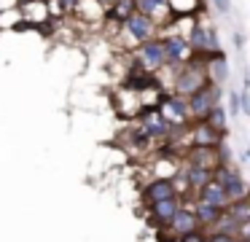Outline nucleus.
Here are the masks:
<instances>
[{
    "mask_svg": "<svg viewBox=\"0 0 250 242\" xmlns=\"http://www.w3.org/2000/svg\"><path fill=\"white\" fill-rule=\"evenodd\" d=\"M205 84H210V78H207V70H205V62H199V59H186L183 65H180L178 75H175V94H194L196 89H202Z\"/></svg>",
    "mask_w": 250,
    "mask_h": 242,
    "instance_id": "obj_1",
    "label": "nucleus"
},
{
    "mask_svg": "<svg viewBox=\"0 0 250 242\" xmlns=\"http://www.w3.org/2000/svg\"><path fill=\"white\" fill-rule=\"evenodd\" d=\"M212 180L229 194V199H242L248 197V183L239 175V170H234L229 161H221V164L212 167Z\"/></svg>",
    "mask_w": 250,
    "mask_h": 242,
    "instance_id": "obj_2",
    "label": "nucleus"
},
{
    "mask_svg": "<svg viewBox=\"0 0 250 242\" xmlns=\"http://www.w3.org/2000/svg\"><path fill=\"white\" fill-rule=\"evenodd\" d=\"M188 100V116L191 118H205V113L212 105L221 102V84H205L202 89H196L194 94L186 97Z\"/></svg>",
    "mask_w": 250,
    "mask_h": 242,
    "instance_id": "obj_3",
    "label": "nucleus"
},
{
    "mask_svg": "<svg viewBox=\"0 0 250 242\" xmlns=\"http://www.w3.org/2000/svg\"><path fill=\"white\" fill-rule=\"evenodd\" d=\"M121 24H124V30H126V32H129L132 41L143 43V41H148V38L156 35L159 22H156V19H151V16H146V14H140V11H132V14L126 16V19L121 22Z\"/></svg>",
    "mask_w": 250,
    "mask_h": 242,
    "instance_id": "obj_4",
    "label": "nucleus"
},
{
    "mask_svg": "<svg viewBox=\"0 0 250 242\" xmlns=\"http://www.w3.org/2000/svg\"><path fill=\"white\" fill-rule=\"evenodd\" d=\"M162 48H164V65H180L191 57V48H188V38L186 35H162Z\"/></svg>",
    "mask_w": 250,
    "mask_h": 242,
    "instance_id": "obj_5",
    "label": "nucleus"
},
{
    "mask_svg": "<svg viewBox=\"0 0 250 242\" xmlns=\"http://www.w3.org/2000/svg\"><path fill=\"white\" fill-rule=\"evenodd\" d=\"M140 129L148 134V140H167L169 129H172V121H169L167 113L159 110H146L143 113V124Z\"/></svg>",
    "mask_w": 250,
    "mask_h": 242,
    "instance_id": "obj_6",
    "label": "nucleus"
},
{
    "mask_svg": "<svg viewBox=\"0 0 250 242\" xmlns=\"http://www.w3.org/2000/svg\"><path fill=\"white\" fill-rule=\"evenodd\" d=\"M137 62L143 65V70H159L164 65V48L159 38H148L137 48Z\"/></svg>",
    "mask_w": 250,
    "mask_h": 242,
    "instance_id": "obj_7",
    "label": "nucleus"
},
{
    "mask_svg": "<svg viewBox=\"0 0 250 242\" xmlns=\"http://www.w3.org/2000/svg\"><path fill=\"white\" fill-rule=\"evenodd\" d=\"M191 143L215 148V145H223V132L212 129L205 118H194V124H191Z\"/></svg>",
    "mask_w": 250,
    "mask_h": 242,
    "instance_id": "obj_8",
    "label": "nucleus"
},
{
    "mask_svg": "<svg viewBox=\"0 0 250 242\" xmlns=\"http://www.w3.org/2000/svg\"><path fill=\"white\" fill-rule=\"evenodd\" d=\"M186 159H188V164L212 170L215 164H221V151H218V145L215 148H210V145H191V151H188Z\"/></svg>",
    "mask_w": 250,
    "mask_h": 242,
    "instance_id": "obj_9",
    "label": "nucleus"
},
{
    "mask_svg": "<svg viewBox=\"0 0 250 242\" xmlns=\"http://www.w3.org/2000/svg\"><path fill=\"white\" fill-rule=\"evenodd\" d=\"M148 204H151V218H153V223L167 226L169 220H172V215L178 213L180 199H178V197H167V199H159V202H148Z\"/></svg>",
    "mask_w": 250,
    "mask_h": 242,
    "instance_id": "obj_10",
    "label": "nucleus"
},
{
    "mask_svg": "<svg viewBox=\"0 0 250 242\" xmlns=\"http://www.w3.org/2000/svg\"><path fill=\"white\" fill-rule=\"evenodd\" d=\"M167 229L172 231L175 237L186 234V231L199 229V223H196V218H194V210H191V207H186V204H180V207H178V213L172 215V220L167 223Z\"/></svg>",
    "mask_w": 250,
    "mask_h": 242,
    "instance_id": "obj_11",
    "label": "nucleus"
},
{
    "mask_svg": "<svg viewBox=\"0 0 250 242\" xmlns=\"http://www.w3.org/2000/svg\"><path fill=\"white\" fill-rule=\"evenodd\" d=\"M143 197H146V202H159V199H167V197H178V188H175L172 177H156L153 183L146 186Z\"/></svg>",
    "mask_w": 250,
    "mask_h": 242,
    "instance_id": "obj_12",
    "label": "nucleus"
},
{
    "mask_svg": "<svg viewBox=\"0 0 250 242\" xmlns=\"http://www.w3.org/2000/svg\"><path fill=\"white\" fill-rule=\"evenodd\" d=\"M162 108L167 113H172L175 121H186L191 124V116H188V100L183 94H164L162 97Z\"/></svg>",
    "mask_w": 250,
    "mask_h": 242,
    "instance_id": "obj_13",
    "label": "nucleus"
},
{
    "mask_svg": "<svg viewBox=\"0 0 250 242\" xmlns=\"http://www.w3.org/2000/svg\"><path fill=\"white\" fill-rule=\"evenodd\" d=\"M191 210H194V218H196V223H199V229H210L218 220V215L223 213L221 207H215V204H210V202H202V199H196V202L191 204Z\"/></svg>",
    "mask_w": 250,
    "mask_h": 242,
    "instance_id": "obj_14",
    "label": "nucleus"
},
{
    "mask_svg": "<svg viewBox=\"0 0 250 242\" xmlns=\"http://www.w3.org/2000/svg\"><path fill=\"white\" fill-rule=\"evenodd\" d=\"M196 199H202V202H210V204H215V207H226L229 202H231V199H229V194L223 191L221 186H218L215 180H207L205 186L199 188V191H196Z\"/></svg>",
    "mask_w": 250,
    "mask_h": 242,
    "instance_id": "obj_15",
    "label": "nucleus"
},
{
    "mask_svg": "<svg viewBox=\"0 0 250 242\" xmlns=\"http://www.w3.org/2000/svg\"><path fill=\"white\" fill-rule=\"evenodd\" d=\"M183 180L188 188H194V191H199L202 186H205L207 180H212V170H205V167H196V164H188L183 170Z\"/></svg>",
    "mask_w": 250,
    "mask_h": 242,
    "instance_id": "obj_16",
    "label": "nucleus"
},
{
    "mask_svg": "<svg viewBox=\"0 0 250 242\" xmlns=\"http://www.w3.org/2000/svg\"><path fill=\"white\" fill-rule=\"evenodd\" d=\"M226 210L229 215H231L237 223H250V199L248 197H242V199H231V202L226 204Z\"/></svg>",
    "mask_w": 250,
    "mask_h": 242,
    "instance_id": "obj_17",
    "label": "nucleus"
},
{
    "mask_svg": "<svg viewBox=\"0 0 250 242\" xmlns=\"http://www.w3.org/2000/svg\"><path fill=\"white\" fill-rule=\"evenodd\" d=\"M135 11H140V14L159 22V14L167 11V0H135Z\"/></svg>",
    "mask_w": 250,
    "mask_h": 242,
    "instance_id": "obj_18",
    "label": "nucleus"
},
{
    "mask_svg": "<svg viewBox=\"0 0 250 242\" xmlns=\"http://www.w3.org/2000/svg\"><path fill=\"white\" fill-rule=\"evenodd\" d=\"M205 121L210 124L212 129H218V132H226V110L221 108V102H218V105H212L210 110L205 113Z\"/></svg>",
    "mask_w": 250,
    "mask_h": 242,
    "instance_id": "obj_19",
    "label": "nucleus"
},
{
    "mask_svg": "<svg viewBox=\"0 0 250 242\" xmlns=\"http://www.w3.org/2000/svg\"><path fill=\"white\" fill-rule=\"evenodd\" d=\"M124 86L126 89L140 91V89H151V86H156V81H153V75L148 73V70H143V75H129V78L124 81Z\"/></svg>",
    "mask_w": 250,
    "mask_h": 242,
    "instance_id": "obj_20",
    "label": "nucleus"
},
{
    "mask_svg": "<svg viewBox=\"0 0 250 242\" xmlns=\"http://www.w3.org/2000/svg\"><path fill=\"white\" fill-rule=\"evenodd\" d=\"M135 11V0H113V8H110V16L116 22H124L126 16Z\"/></svg>",
    "mask_w": 250,
    "mask_h": 242,
    "instance_id": "obj_21",
    "label": "nucleus"
},
{
    "mask_svg": "<svg viewBox=\"0 0 250 242\" xmlns=\"http://www.w3.org/2000/svg\"><path fill=\"white\" fill-rule=\"evenodd\" d=\"M178 242H207V234H205L202 229H194V231H186V234H180Z\"/></svg>",
    "mask_w": 250,
    "mask_h": 242,
    "instance_id": "obj_22",
    "label": "nucleus"
},
{
    "mask_svg": "<svg viewBox=\"0 0 250 242\" xmlns=\"http://www.w3.org/2000/svg\"><path fill=\"white\" fill-rule=\"evenodd\" d=\"M237 237L234 234H229V231H218V229H212L210 234H207V242H234Z\"/></svg>",
    "mask_w": 250,
    "mask_h": 242,
    "instance_id": "obj_23",
    "label": "nucleus"
},
{
    "mask_svg": "<svg viewBox=\"0 0 250 242\" xmlns=\"http://www.w3.org/2000/svg\"><path fill=\"white\" fill-rule=\"evenodd\" d=\"M212 5H215L221 14H229V11H231V0H212Z\"/></svg>",
    "mask_w": 250,
    "mask_h": 242,
    "instance_id": "obj_24",
    "label": "nucleus"
},
{
    "mask_svg": "<svg viewBox=\"0 0 250 242\" xmlns=\"http://www.w3.org/2000/svg\"><path fill=\"white\" fill-rule=\"evenodd\" d=\"M94 3H100V5H110L113 0H94Z\"/></svg>",
    "mask_w": 250,
    "mask_h": 242,
    "instance_id": "obj_25",
    "label": "nucleus"
},
{
    "mask_svg": "<svg viewBox=\"0 0 250 242\" xmlns=\"http://www.w3.org/2000/svg\"><path fill=\"white\" fill-rule=\"evenodd\" d=\"M234 242H250V240H234Z\"/></svg>",
    "mask_w": 250,
    "mask_h": 242,
    "instance_id": "obj_26",
    "label": "nucleus"
}]
</instances>
